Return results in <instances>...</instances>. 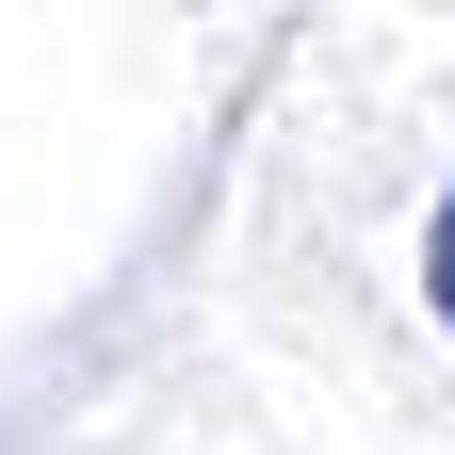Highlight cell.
Returning a JSON list of instances; mask_svg holds the SVG:
<instances>
[{"instance_id":"6da1fadb","label":"cell","mask_w":455,"mask_h":455,"mask_svg":"<svg viewBox=\"0 0 455 455\" xmlns=\"http://www.w3.org/2000/svg\"><path fill=\"white\" fill-rule=\"evenodd\" d=\"M423 309H439V341H455V196L423 212Z\"/></svg>"}]
</instances>
